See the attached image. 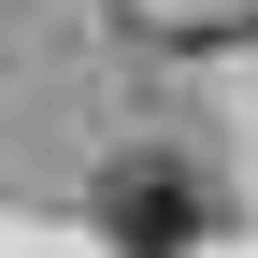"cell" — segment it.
<instances>
[{
	"instance_id": "6da1fadb",
	"label": "cell",
	"mask_w": 258,
	"mask_h": 258,
	"mask_svg": "<svg viewBox=\"0 0 258 258\" xmlns=\"http://www.w3.org/2000/svg\"><path fill=\"white\" fill-rule=\"evenodd\" d=\"M86 215H101V244L115 258H201L215 244V186L186 172V158H101V186H86Z\"/></svg>"
}]
</instances>
